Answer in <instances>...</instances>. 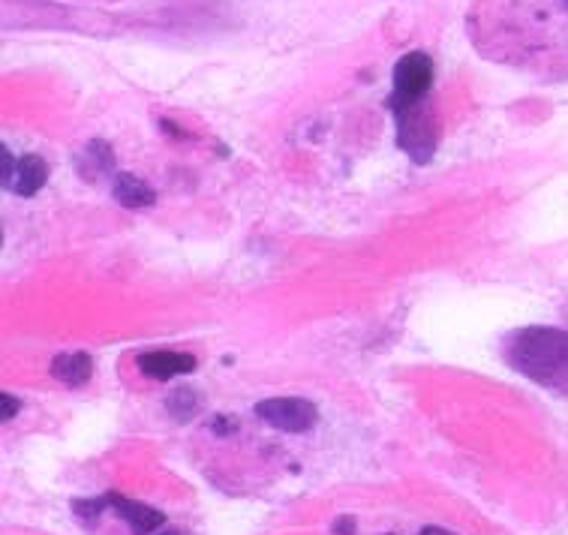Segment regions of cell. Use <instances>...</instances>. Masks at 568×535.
Here are the masks:
<instances>
[{"label":"cell","mask_w":568,"mask_h":535,"mask_svg":"<svg viewBox=\"0 0 568 535\" xmlns=\"http://www.w3.org/2000/svg\"><path fill=\"white\" fill-rule=\"evenodd\" d=\"M509 364L532 382L568 391V331L559 328H523L505 343Z\"/></svg>","instance_id":"1"},{"label":"cell","mask_w":568,"mask_h":535,"mask_svg":"<svg viewBox=\"0 0 568 535\" xmlns=\"http://www.w3.org/2000/svg\"><path fill=\"white\" fill-rule=\"evenodd\" d=\"M433 84V60H430L424 51H412V55H403L394 66V93L389 100L391 111L406 109L412 102L424 100V93Z\"/></svg>","instance_id":"2"},{"label":"cell","mask_w":568,"mask_h":535,"mask_svg":"<svg viewBox=\"0 0 568 535\" xmlns=\"http://www.w3.org/2000/svg\"><path fill=\"white\" fill-rule=\"evenodd\" d=\"M398 142L403 151H409L418 162H427L430 153L436 151L439 129L433 124V115L427 109H421V100L412 102L406 109H398Z\"/></svg>","instance_id":"3"},{"label":"cell","mask_w":568,"mask_h":535,"mask_svg":"<svg viewBox=\"0 0 568 535\" xmlns=\"http://www.w3.org/2000/svg\"><path fill=\"white\" fill-rule=\"evenodd\" d=\"M256 416L265 425L283 430V434H307L319 421V412H316L313 403L301 400V397H271V400H262L256 407Z\"/></svg>","instance_id":"4"},{"label":"cell","mask_w":568,"mask_h":535,"mask_svg":"<svg viewBox=\"0 0 568 535\" xmlns=\"http://www.w3.org/2000/svg\"><path fill=\"white\" fill-rule=\"evenodd\" d=\"M196 367H199V361H196L193 355H187V352L157 349V352H148V355L139 358L142 373L151 376V379H160V382L175 379V376H184V373H193Z\"/></svg>","instance_id":"5"},{"label":"cell","mask_w":568,"mask_h":535,"mask_svg":"<svg viewBox=\"0 0 568 535\" xmlns=\"http://www.w3.org/2000/svg\"><path fill=\"white\" fill-rule=\"evenodd\" d=\"M46 180H48V166L39 157L28 153V157L15 160L13 175H10V180H6V187L19 196H37L39 189L46 187Z\"/></svg>","instance_id":"6"},{"label":"cell","mask_w":568,"mask_h":535,"mask_svg":"<svg viewBox=\"0 0 568 535\" xmlns=\"http://www.w3.org/2000/svg\"><path fill=\"white\" fill-rule=\"evenodd\" d=\"M109 503L115 505L118 514L133 526L135 535H148V532L157 530V526L166 523V514L157 512V508H151V505H144V503H133V499L118 496V494H111Z\"/></svg>","instance_id":"7"},{"label":"cell","mask_w":568,"mask_h":535,"mask_svg":"<svg viewBox=\"0 0 568 535\" xmlns=\"http://www.w3.org/2000/svg\"><path fill=\"white\" fill-rule=\"evenodd\" d=\"M91 370H93V361H91V355H84V352H64V355H57L51 361V376L60 379L64 385H73V388L88 382Z\"/></svg>","instance_id":"8"},{"label":"cell","mask_w":568,"mask_h":535,"mask_svg":"<svg viewBox=\"0 0 568 535\" xmlns=\"http://www.w3.org/2000/svg\"><path fill=\"white\" fill-rule=\"evenodd\" d=\"M75 169L82 171V178L88 180H100L106 178L111 169H115V153L106 142H91L79 157H75Z\"/></svg>","instance_id":"9"},{"label":"cell","mask_w":568,"mask_h":535,"mask_svg":"<svg viewBox=\"0 0 568 535\" xmlns=\"http://www.w3.org/2000/svg\"><path fill=\"white\" fill-rule=\"evenodd\" d=\"M115 198L124 208H148V205H153V189L142 178L120 171V175H115Z\"/></svg>","instance_id":"10"},{"label":"cell","mask_w":568,"mask_h":535,"mask_svg":"<svg viewBox=\"0 0 568 535\" xmlns=\"http://www.w3.org/2000/svg\"><path fill=\"white\" fill-rule=\"evenodd\" d=\"M166 407H169V412L178 421H189V418L196 416V412L202 409V397L196 394L193 388H175V391L169 394Z\"/></svg>","instance_id":"11"},{"label":"cell","mask_w":568,"mask_h":535,"mask_svg":"<svg viewBox=\"0 0 568 535\" xmlns=\"http://www.w3.org/2000/svg\"><path fill=\"white\" fill-rule=\"evenodd\" d=\"M106 503L109 499H91V503H73V508H75V514L79 517H97V514H102V508H106Z\"/></svg>","instance_id":"12"},{"label":"cell","mask_w":568,"mask_h":535,"mask_svg":"<svg viewBox=\"0 0 568 535\" xmlns=\"http://www.w3.org/2000/svg\"><path fill=\"white\" fill-rule=\"evenodd\" d=\"M19 409H22V403L15 400L13 394H4V397H0V418H4V421L15 418V412H19Z\"/></svg>","instance_id":"13"},{"label":"cell","mask_w":568,"mask_h":535,"mask_svg":"<svg viewBox=\"0 0 568 535\" xmlns=\"http://www.w3.org/2000/svg\"><path fill=\"white\" fill-rule=\"evenodd\" d=\"M334 532L337 535H355V521H352V517H340V521L334 523Z\"/></svg>","instance_id":"14"},{"label":"cell","mask_w":568,"mask_h":535,"mask_svg":"<svg viewBox=\"0 0 568 535\" xmlns=\"http://www.w3.org/2000/svg\"><path fill=\"white\" fill-rule=\"evenodd\" d=\"M211 427L217 430V434H229V430H232V421H226V418H214V421H211Z\"/></svg>","instance_id":"15"},{"label":"cell","mask_w":568,"mask_h":535,"mask_svg":"<svg viewBox=\"0 0 568 535\" xmlns=\"http://www.w3.org/2000/svg\"><path fill=\"white\" fill-rule=\"evenodd\" d=\"M421 535H454V532L442 530V526H424V530H421Z\"/></svg>","instance_id":"16"},{"label":"cell","mask_w":568,"mask_h":535,"mask_svg":"<svg viewBox=\"0 0 568 535\" xmlns=\"http://www.w3.org/2000/svg\"><path fill=\"white\" fill-rule=\"evenodd\" d=\"M162 535H187V532H180V530H171V532H162Z\"/></svg>","instance_id":"17"}]
</instances>
